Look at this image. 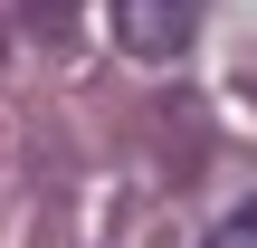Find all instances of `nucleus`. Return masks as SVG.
I'll use <instances>...</instances> for the list:
<instances>
[{
  "label": "nucleus",
  "mask_w": 257,
  "mask_h": 248,
  "mask_svg": "<svg viewBox=\"0 0 257 248\" xmlns=\"http://www.w3.org/2000/svg\"><path fill=\"white\" fill-rule=\"evenodd\" d=\"M191 29H200V0H114V38L143 67H172L191 48Z\"/></svg>",
  "instance_id": "obj_1"
},
{
  "label": "nucleus",
  "mask_w": 257,
  "mask_h": 248,
  "mask_svg": "<svg viewBox=\"0 0 257 248\" xmlns=\"http://www.w3.org/2000/svg\"><path fill=\"white\" fill-rule=\"evenodd\" d=\"M200 248H257V201H238L229 220H210V239Z\"/></svg>",
  "instance_id": "obj_2"
},
{
  "label": "nucleus",
  "mask_w": 257,
  "mask_h": 248,
  "mask_svg": "<svg viewBox=\"0 0 257 248\" xmlns=\"http://www.w3.org/2000/svg\"><path fill=\"white\" fill-rule=\"evenodd\" d=\"M19 19H29L38 38H67V29H76V0H19Z\"/></svg>",
  "instance_id": "obj_3"
}]
</instances>
